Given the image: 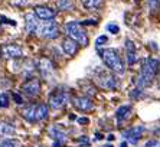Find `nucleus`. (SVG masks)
Wrapping results in <instances>:
<instances>
[{
    "instance_id": "a211bd4d",
    "label": "nucleus",
    "mask_w": 160,
    "mask_h": 147,
    "mask_svg": "<svg viewBox=\"0 0 160 147\" xmlns=\"http://www.w3.org/2000/svg\"><path fill=\"white\" fill-rule=\"evenodd\" d=\"M82 4L87 10H98L102 4V0H82Z\"/></svg>"
},
{
    "instance_id": "f03ea898",
    "label": "nucleus",
    "mask_w": 160,
    "mask_h": 147,
    "mask_svg": "<svg viewBox=\"0 0 160 147\" xmlns=\"http://www.w3.org/2000/svg\"><path fill=\"white\" fill-rule=\"evenodd\" d=\"M100 56L101 59L104 61V63L116 74H124L126 68H124V63L121 61V56L118 55V52L116 49H102L100 51Z\"/></svg>"
},
{
    "instance_id": "9d476101",
    "label": "nucleus",
    "mask_w": 160,
    "mask_h": 147,
    "mask_svg": "<svg viewBox=\"0 0 160 147\" xmlns=\"http://www.w3.org/2000/svg\"><path fill=\"white\" fill-rule=\"evenodd\" d=\"M35 15H36V18L42 19V20H51V19L55 18V10H52L51 8H48V6H36L35 8Z\"/></svg>"
},
{
    "instance_id": "20e7f679",
    "label": "nucleus",
    "mask_w": 160,
    "mask_h": 147,
    "mask_svg": "<svg viewBox=\"0 0 160 147\" xmlns=\"http://www.w3.org/2000/svg\"><path fill=\"white\" fill-rule=\"evenodd\" d=\"M69 101V94L65 89H58L56 88L55 91L49 95V105L55 108V110H59L62 107L67 105V103Z\"/></svg>"
},
{
    "instance_id": "4be33fe9",
    "label": "nucleus",
    "mask_w": 160,
    "mask_h": 147,
    "mask_svg": "<svg viewBox=\"0 0 160 147\" xmlns=\"http://www.w3.org/2000/svg\"><path fill=\"white\" fill-rule=\"evenodd\" d=\"M0 147H20V143L15 139H6L0 141Z\"/></svg>"
},
{
    "instance_id": "aec40b11",
    "label": "nucleus",
    "mask_w": 160,
    "mask_h": 147,
    "mask_svg": "<svg viewBox=\"0 0 160 147\" xmlns=\"http://www.w3.org/2000/svg\"><path fill=\"white\" fill-rule=\"evenodd\" d=\"M130 113H131V107L130 105L120 107L118 110H117V120H118V121H123L124 118H127L128 115H130Z\"/></svg>"
},
{
    "instance_id": "c756f323",
    "label": "nucleus",
    "mask_w": 160,
    "mask_h": 147,
    "mask_svg": "<svg viewBox=\"0 0 160 147\" xmlns=\"http://www.w3.org/2000/svg\"><path fill=\"white\" fill-rule=\"evenodd\" d=\"M95 23H97V20H91V19H89V20L84 22V25H95Z\"/></svg>"
},
{
    "instance_id": "5701e85b",
    "label": "nucleus",
    "mask_w": 160,
    "mask_h": 147,
    "mask_svg": "<svg viewBox=\"0 0 160 147\" xmlns=\"http://www.w3.org/2000/svg\"><path fill=\"white\" fill-rule=\"evenodd\" d=\"M58 8L62 10H71L74 4H72V0H58Z\"/></svg>"
},
{
    "instance_id": "cd10ccee",
    "label": "nucleus",
    "mask_w": 160,
    "mask_h": 147,
    "mask_svg": "<svg viewBox=\"0 0 160 147\" xmlns=\"http://www.w3.org/2000/svg\"><path fill=\"white\" fill-rule=\"evenodd\" d=\"M157 140H150V141H147V143H146V147H156L157 146Z\"/></svg>"
},
{
    "instance_id": "412c9836",
    "label": "nucleus",
    "mask_w": 160,
    "mask_h": 147,
    "mask_svg": "<svg viewBox=\"0 0 160 147\" xmlns=\"http://www.w3.org/2000/svg\"><path fill=\"white\" fill-rule=\"evenodd\" d=\"M51 136H52L53 139H56L58 141H61V143L65 140V133L61 129H58V127H52V129H51Z\"/></svg>"
},
{
    "instance_id": "b1692460",
    "label": "nucleus",
    "mask_w": 160,
    "mask_h": 147,
    "mask_svg": "<svg viewBox=\"0 0 160 147\" xmlns=\"http://www.w3.org/2000/svg\"><path fill=\"white\" fill-rule=\"evenodd\" d=\"M10 104V98L8 94H0V108H6Z\"/></svg>"
},
{
    "instance_id": "1a4fd4ad",
    "label": "nucleus",
    "mask_w": 160,
    "mask_h": 147,
    "mask_svg": "<svg viewBox=\"0 0 160 147\" xmlns=\"http://www.w3.org/2000/svg\"><path fill=\"white\" fill-rule=\"evenodd\" d=\"M143 133H144V127L138 125V127H133V129H128L127 131H124L123 136L128 141H131V143H137L138 140H140V137L143 136Z\"/></svg>"
},
{
    "instance_id": "2eb2a0df",
    "label": "nucleus",
    "mask_w": 160,
    "mask_h": 147,
    "mask_svg": "<svg viewBox=\"0 0 160 147\" xmlns=\"http://www.w3.org/2000/svg\"><path fill=\"white\" fill-rule=\"evenodd\" d=\"M62 49L63 52L67 53V55L69 56H74L77 52H78V45H77V42H74L72 39H65V41L62 42Z\"/></svg>"
},
{
    "instance_id": "f257e3e1",
    "label": "nucleus",
    "mask_w": 160,
    "mask_h": 147,
    "mask_svg": "<svg viewBox=\"0 0 160 147\" xmlns=\"http://www.w3.org/2000/svg\"><path fill=\"white\" fill-rule=\"evenodd\" d=\"M160 69V61L156 58H147L142 63V71H140V77L137 79V85L140 88H146L153 82L156 74Z\"/></svg>"
},
{
    "instance_id": "423d86ee",
    "label": "nucleus",
    "mask_w": 160,
    "mask_h": 147,
    "mask_svg": "<svg viewBox=\"0 0 160 147\" xmlns=\"http://www.w3.org/2000/svg\"><path fill=\"white\" fill-rule=\"evenodd\" d=\"M22 89L28 97H38L41 92V82L36 78H30L22 85Z\"/></svg>"
},
{
    "instance_id": "6e6552de",
    "label": "nucleus",
    "mask_w": 160,
    "mask_h": 147,
    "mask_svg": "<svg viewBox=\"0 0 160 147\" xmlns=\"http://www.w3.org/2000/svg\"><path fill=\"white\" fill-rule=\"evenodd\" d=\"M98 85L102 87V88H105V89H114L117 87V81L112 75L102 72L98 75Z\"/></svg>"
},
{
    "instance_id": "7c9ffc66",
    "label": "nucleus",
    "mask_w": 160,
    "mask_h": 147,
    "mask_svg": "<svg viewBox=\"0 0 160 147\" xmlns=\"http://www.w3.org/2000/svg\"><path fill=\"white\" fill-rule=\"evenodd\" d=\"M13 97H15V99H16V103H18V104H22V98H20V97H19V95H18V94H15V95H13Z\"/></svg>"
},
{
    "instance_id": "9b49d317",
    "label": "nucleus",
    "mask_w": 160,
    "mask_h": 147,
    "mask_svg": "<svg viewBox=\"0 0 160 147\" xmlns=\"http://www.w3.org/2000/svg\"><path fill=\"white\" fill-rule=\"evenodd\" d=\"M72 103H74L77 110H81V111H89L94 108L92 101L88 97H75Z\"/></svg>"
},
{
    "instance_id": "f704fd0d",
    "label": "nucleus",
    "mask_w": 160,
    "mask_h": 147,
    "mask_svg": "<svg viewBox=\"0 0 160 147\" xmlns=\"http://www.w3.org/2000/svg\"><path fill=\"white\" fill-rule=\"evenodd\" d=\"M105 147H112V146H111V144H108V146H105Z\"/></svg>"
},
{
    "instance_id": "c9c22d12",
    "label": "nucleus",
    "mask_w": 160,
    "mask_h": 147,
    "mask_svg": "<svg viewBox=\"0 0 160 147\" xmlns=\"http://www.w3.org/2000/svg\"><path fill=\"white\" fill-rule=\"evenodd\" d=\"M159 88H160V78H159Z\"/></svg>"
},
{
    "instance_id": "f3484780",
    "label": "nucleus",
    "mask_w": 160,
    "mask_h": 147,
    "mask_svg": "<svg viewBox=\"0 0 160 147\" xmlns=\"http://www.w3.org/2000/svg\"><path fill=\"white\" fill-rule=\"evenodd\" d=\"M48 118V107L45 104H38L36 105V121H42Z\"/></svg>"
},
{
    "instance_id": "4468645a",
    "label": "nucleus",
    "mask_w": 160,
    "mask_h": 147,
    "mask_svg": "<svg viewBox=\"0 0 160 147\" xmlns=\"http://www.w3.org/2000/svg\"><path fill=\"white\" fill-rule=\"evenodd\" d=\"M126 53H127V63L133 65L137 61V56H136V46H134V43L130 39L126 41Z\"/></svg>"
},
{
    "instance_id": "473e14b6",
    "label": "nucleus",
    "mask_w": 160,
    "mask_h": 147,
    "mask_svg": "<svg viewBox=\"0 0 160 147\" xmlns=\"http://www.w3.org/2000/svg\"><path fill=\"white\" fill-rule=\"evenodd\" d=\"M95 137H97V140H101V139H102V134H100V133H97V136H95Z\"/></svg>"
},
{
    "instance_id": "72a5a7b5",
    "label": "nucleus",
    "mask_w": 160,
    "mask_h": 147,
    "mask_svg": "<svg viewBox=\"0 0 160 147\" xmlns=\"http://www.w3.org/2000/svg\"><path fill=\"white\" fill-rule=\"evenodd\" d=\"M120 147H127V143H121V146Z\"/></svg>"
},
{
    "instance_id": "2f4dec72",
    "label": "nucleus",
    "mask_w": 160,
    "mask_h": 147,
    "mask_svg": "<svg viewBox=\"0 0 160 147\" xmlns=\"http://www.w3.org/2000/svg\"><path fill=\"white\" fill-rule=\"evenodd\" d=\"M53 147H61V141H55V143H53Z\"/></svg>"
},
{
    "instance_id": "c85d7f7f",
    "label": "nucleus",
    "mask_w": 160,
    "mask_h": 147,
    "mask_svg": "<svg viewBox=\"0 0 160 147\" xmlns=\"http://www.w3.org/2000/svg\"><path fill=\"white\" fill-rule=\"evenodd\" d=\"M78 123L79 124H88L89 120L88 118H85V117H82V118H78Z\"/></svg>"
},
{
    "instance_id": "ddd939ff",
    "label": "nucleus",
    "mask_w": 160,
    "mask_h": 147,
    "mask_svg": "<svg viewBox=\"0 0 160 147\" xmlns=\"http://www.w3.org/2000/svg\"><path fill=\"white\" fill-rule=\"evenodd\" d=\"M39 69H41V74L45 78H49L51 75H52L53 65L48 58H42L41 61H39Z\"/></svg>"
},
{
    "instance_id": "bb28decb",
    "label": "nucleus",
    "mask_w": 160,
    "mask_h": 147,
    "mask_svg": "<svg viewBox=\"0 0 160 147\" xmlns=\"http://www.w3.org/2000/svg\"><path fill=\"white\" fill-rule=\"evenodd\" d=\"M105 42H107V36H104V35H102V36L97 38V41H95V45H97V46H101V45H104Z\"/></svg>"
},
{
    "instance_id": "7ed1b4c3",
    "label": "nucleus",
    "mask_w": 160,
    "mask_h": 147,
    "mask_svg": "<svg viewBox=\"0 0 160 147\" xmlns=\"http://www.w3.org/2000/svg\"><path fill=\"white\" fill-rule=\"evenodd\" d=\"M63 29H65V33H67L69 39H72L74 42L77 43H81V45H88V36H87V32L82 29L81 23L78 22H68L65 23L63 26Z\"/></svg>"
},
{
    "instance_id": "393cba45",
    "label": "nucleus",
    "mask_w": 160,
    "mask_h": 147,
    "mask_svg": "<svg viewBox=\"0 0 160 147\" xmlns=\"http://www.w3.org/2000/svg\"><path fill=\"white\" fill-rule=\"evenodd\" d=\"M147 2H149V9H150V12H154L157 8H159L160 0H147Z\"/></svg>"
},
{
    "instance_id": "39448f33",
    "label": "nucleus",
    "mask_w": 160,
    "mask_h": 147,
    "mask_svg": "<svg viewBox=\"0 0 160 147\" xmlns=\"http://www.w3.org/2000/svg\"><path fill=\"white\" fill-rule=\"evenodd\" d=\"M41 36L45 39H55L59 36V28L53 20H46L41 28Z\"/></svg>"
},
{
    "instance_id": "6ab92c4d",
    "label": "nucleus",
    "mask_w": 160,
    "mask_h": 147,
    "mask_svg": "<svg viewBox=\"0 0 160 147\" xmlns=\"http://www.w3.org/2000/svg\"><path fill=\"white\" fill-rule=\"evenodd\" d=\"M16 133V129L8 123H0V136H13Z\"/></svg>"
},
{
    "instance_id": "f8f14e48",
    "label": "nucleus",
    "mask_w": 160,
    "mask_h": 147,
    "mask_svg": "<svg viewBox=\"0 0 160 147\" xmlns=\"http://www.w3.org/2000/svg\"><path fill=\"white\" fill-rule=\"evenodd\" d=\"M25 28L28 33H35L38 29V18L35 13H26L25 15Z\"/></svg>"
},
{
    "instance_id": "dca6fc26",
    "label": "nucleus",
    "mask_w": 160,
    "mask_h": 147,
    "mask_svg": "<svg viewBox=\"0 0 160 147\" xmlns=\"http://www.w3.org/2000/svg\"><path fill=\"white\" fill-rule=\"evenodd\" d=\"M22 115L26 118L28 121L35 123L36 121V105H35V104H30V105L23 107Z\"/></svg>"
},
{
    "instance_id": "0eeeda50",
    "label": "nucleus",
    "mask_w": 160,
    "mask_h": 147,
    "mask_svg": "<svg viewBox=\"0 0 160 147\" xmlns=\"http://www.w3.org/2000/svg\"><path fill=\"white\" fill-rule=\"evenodd\" d=\"M2 55L8 59H15L23 56V49L19 45H4L2 48Z\"/></svg>"
},
{
    "instance_id": "a878e982",
    "label": "nucleus",
    "mask_w": 160,
    "mask_h": 147,
    "mask_svg": "<svg viewBox=\"0 0 160 147\" xmlns=\"http://www.w3.org/2000/svg\"><path fill=\"white\" fill-rule=\"evenodd\" d=\"M107 30L108 32H111V33H118V30H120V28L117 25H114V23H110V25H107Z\"/></svg>"
}]
</instances>
